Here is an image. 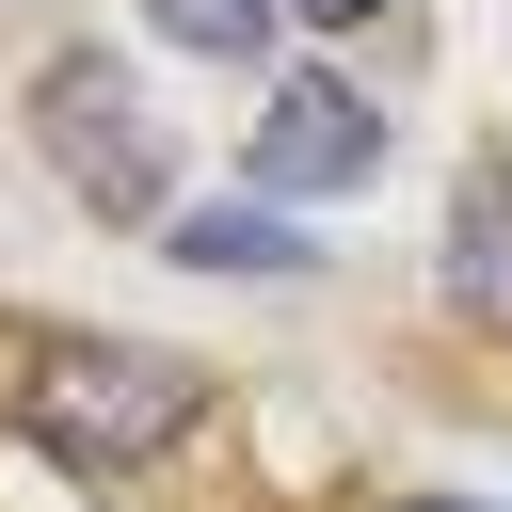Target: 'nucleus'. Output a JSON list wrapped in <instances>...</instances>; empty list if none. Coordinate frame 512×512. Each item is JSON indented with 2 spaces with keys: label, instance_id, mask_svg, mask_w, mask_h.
<instances>
[{
  "label": "nucleus",
  "instance_id": "obj_1",
  "mask_svg": "<svg viewBox=\"0 0 512 512\" xmlns=\"http://www.w3.org/2000/svg\"><path fill=\"white\" fill-rule=\"evenodd\" d=\"M0 400H16V432H48L64 464H160L176 432H192V368L176 352H144V336H16L0 352Z\"/></svg>",
  "mask_w": 512,
  "mask_h": 512
},
{
  "label": "nucleus",
  "instance_id": "obj_2",
  "mask_svg": "<svg viewBox=\"0 0 512 512\" xmlns=\"http://www.w3.org/2000/svg\"><path fill=\"white\" fill-rule=\"evenodd\" d=\"M32 144H48V176H64L96 224H160V208H176V144H160V112L128 96V48H48V64H32Z\"/></svg>",
  "mask_w": 512,
  "mask_h": 512
},
{
  "label": "nucleus",
  "instance_id": "obj_3",
  "mask_svg": "<svg viewBox=\"0 0 512 512\" xmlns=\"http://www.w3.org/2000/svg\"><path fill=\"white\" fill-rule=\"evenodd\" d=\"M240 160H256V192H352V176H384V112L304 64V80L256 96V144H240Z\"/></svg>",
  "mask_w": 512,
  "mask_h": 512
},
{
  "label": "nucleus",
  "instance_id": "obj_4",
  "mask_svg": "<svg viewBox=\"0 0 512 512\" xmlns=\"http://www.w3.org/2000/svg\"><path fill=\"white\" fill-rule=\"evenodd\" d=\"M448 320L512 336V144L464 160V192H448Z\"/></svg>",
  "mask_w": 512,
  "mask_h": 512
},
{
  "label": "nucleus",
  "instance_id": "obj_5",
  "mask_svg": "<svg viewBox=\"0 0 512 512\" xmlns=\"http://www.w3.org/2000/svg\"><path fill=\"white\" fill-rule=\"evenodd\" d=\"M176 256H192V272H304L320 240H304L272 192H240V208H176Z\"/></svg>",
  "mask_w": 512,
  "mask_h": 512
},
{
  "label": "nucleus",
  "instance_id": "obj_6",
  "mask_svg": "<svg viewBox=\"0 0 512 512\" xmlns=\"http://www.w3.org/2000/svg\"><path fill=\"white\" fill-rule=\"evenodd\" d=\"M144 16H160V32H176V48H192V64H256V48H272V16H288V0H144Z\"/></svg>",
  "mask_w": 512,
  "mask_h": 512
},
{
  "label": "nucleus",
  "instance_id": "obj_7",
  "mask_svg": "<svg viewBox=\"0 0 512 512\" xmlns=\"http://www.w3.org/2000/svg\"><path fill=\"white\" fill-rule=\"evenodd\" d=\"M288 16H320V32H352V16H384V0H288Z\"/></svg>",
  "mask_w": 512,
  "mask_h": 512
},
{
  "label": "nucleus",
  "instance_id": "obj_8",
  "mask_svg": "<svg viewBox=\"0 0 512 512\" xmlns=\"http://www.w3.org/2000/svg\"><path fill=\"white\" fill-rule=\"evenodd\" d=\"M400 512H464V496H400Z\"/></svg>",
  "mask_w": 512,
  "mask_h": 512
}]
</instances>
